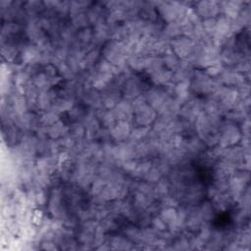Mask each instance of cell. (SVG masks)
I'll return each instance as SVG.
<instances>
[{
    "mask_svg": "<svg viewBox=\"0 0 251 251\" xmlns=\"http://www.w3.org/2000/svg\"><path fill=\"white\" fill-rule=\"evenodd\" d=\"M102 58L114 65L115 67L119 68L120 70H124L125 67H127V53L126 49V45L123 41L108 40L101 49Z\"/></svg>",
    "mask_w": 251,
    "mask_h": 251,
    "instance_id": "cell-1",
    "label": "cell"
},
{
    "mask_svg": "<svg viewBox=\"0 0 251 251\" xmlns=\"http://www.w3.org/2000/svg\"><path fill=\"white\" fill-rule=\"evenodd\" d=\"M220 85L221 83L217 79L211 78L204 73L203 70L199 69H194L189 81L191 92L208 96H210Z\"/></svg>",
    "mask_w": 251,
    "mask_h": 251,
    "instance_id": "cell-2",
    "label": "cell"
},
{
    "mask_svg": "<svg viewBox=\"0 0 251 251\" xmlns=\"http://www.w3.org/2000/svg\"><path fill=\"white\" fill-rule=\"evenodd\" d=\"M152 3L156 7L158 15L167 24L176 22V21L179 22L183 18L188 8L184 6V3H180V2L157 1Z\"/></svg>",
    "mask_w": 251,
    "mask_h": 251,
    "instance_id": "cell-3",
    "label": "cell"
},
{
    "mask_svg": "<svg viewBox=\"0 0 251 251\" xmlns=\"http://www.w3.org/2000/svg\"><path fill=\"white\" fill-rule=\"evenodd\" d=\"M242 137L240 127L237 124L230 121H222L219 126V142L222 148L239 144Z\"/></svg>",
    "mask_w": 251,
    "mask_h": 251,
    "instance_id": "cell-4",
    "label": "cell"
},
{
    "mask_svg": "<svg viewBox=\"0 0 251 251\" xmlns=\"http://www.w3.org/2000/svg\"><path fill=\"white\" fill-rule=\"evenodd\" d=\"M197 44L191 38L180 35L170 41V48L181 61H188L195 53Z\"/></svg>",
    "mask_w": 251,
    "mask_h": 251,
    "instance_id": "cell-5",
    "label": "cell"
},
{
    "mask_svg": "<svg viewBox=\"0 0 251 251\" xmlns=\"http://www.w3.org/2000/svg\"><path fill=\"white\" fill-rule=\"evenodd\" d=\"M157 118V112L147 103L133 106L132 122L135 126H151Z\"/></svg>",
    "mask_w": 251,
    "mask_h": 251,
    "instance_id": "cell-6",
    "label": "cell"
},
{
    "mask_svg": "<svg viewBox=\"0 0 251 251\" xmlns=\"http://www.w3.org/2000/svg\"><path fill=\"white\" fill-rule=\"evenodd\" d=\"M203 110V101L198 97H190L187 99L184 103H182L178 117L181 119L193 123L197 119V117L200 115V113Z\"/></svg>",
    "mask_w": 251,
    "mask_h": 251,
    "instance_id": "cell-7",
    "label": "cell"
},
{
    "mask_svg": "<svg viewBox=\"0 0 251 251\" xmlns=\"http://www.w3.org/2000/svg\"><path fill=\"white\" fill-rule=\"evenodd\" d=\"M216 79L224 86L233 87L236 89L239 88L246 81L245 76L242 74L236 72L235 70L227 68H224V70Z\"/></svg>",
    "mask_w": 251,
    "mask_h": 251,
    "instance_id": "cell-8",
    "label": "cell"
},
{
    "mask_svg": "<svg viewBox=\"0 0 251 251\" xmlns=\"http://www.w3.org/2000/svg\"><path fill=\"white\" fill-rule=\"evenodd\" d=\"M140 94H142V83L140 79L135 75H127L122 86L123 97L128 100H133Z\"/></svg>",
    "mask_w": 251,
    "mask_h": 251,
    "instance_id": "cell-9",
    "label": "cell"
},
{
    "mask_svg": "<svg viewBox=\"0 0 251 251\" xmlns=\"http://www.w3.org/2000/svg\"><path fill=\"white\" fill-rule=\"evenodd\" d=\"M194 10L201 20L217 18L221 14L219 1H199L195 4Z\"/></svg>",
    "mask_w": 251,
    "mask_h": 251,
    "instance_id": "cell-10",
    "label": "cell"
},
{
    "mask_svg": "<svg viewBox=\"0 0 251 251\" xmlns=\"http://www.w3.org/2000/svg\"><path fill=\"white\" fill-rule=\"evenodd\" d=\"M132 126L127 121H118L110 129V138L117 142H123L129 138Z\"/></svg>",
    "mask_w": 251,
    "mask_h": 251,
    "instance_id": "cell-11",
    "label": "cell"
},
{
    "mask_svg": "<svg viewBox=\"0 0 251 251\" xmlns=\"http://www.w3.org/2000/svg\"><path fill=\"white\" fill-rule=\"evenodd\" d=\"M158 215L161 217V219L167 225L168 230L173 231V232H176L180 229L176 208L163 207L159 210Z\"/></svg>",
    "mask_w": 251,
    "mask_h": 251,
    "instance_id": "cell-12",
    "label": "cell"
},
{
    "mask_svg": "<svg viewBox=\"0 0 251 251\" xmlns=\"http://www.w3.org/2000/svg\"><path fill=\"white\" fill-rule=\"evenodd\" d=\"M118 121L132 122L133 117V105L131 100L122 98L120 102L112 109Z\"/></svg>",
    "mask_w": 251,
    "mask_h": 251,
    "instance_id": "cell-13",
    "label": "cell"
},
{
    "mask_svg": "<svg viewBox=\"0 0 251 251\" xmlns=\"http://www.w3.org/2000/svg\"><path fill=\"white\" fill-rule=\"evenodd\" d=\"M244 5L245 3L242 1H222L220 2V12L227 18L235 20Z\"/></svg>",
    "mask_w": 251,
    "mask_h": 251,
    "instance_id": "cell-14",
    "label": "cell"
},
{
    "mask_svg": "<svg viewBox=\"0 0 251 251\" xmlns=\"http://www.w3.org/2000/svg\"><path fill=\"white\" fill-rule=\"evenodd\" d=\"M43 133L50 139L58 140L69 134L70 127H68L61 120L56 122L55 124L48 126L46 127H41Z\"/></svg>",
    "mask_w": 251,
    "mask_h": 251,
    "instance_id": "cell-15",
    "label": "cell"
},
{
    "mask_svg": "<svg viewBox=\"0 0 251 251\" xmlns=\"http://www.w3.org/2000/svg\"><path fill=\"white\" fill-rule=\"evenodd\" d=\"M22 60L23 62H25V64H28L29 66L40 65V60H41L40 49L34 44L25 45L22 51Z\"/></svg>",
    "mask_w": 251,
    "mask_h": 251,
    "instance_id": "cell-16",
    "label": "cell"
},
{
    "mask_svg": "<svg viewBox=\"0 0 251 251\" xmlns=\"http://www.w3.org/2000/svg\"><path fill=\"white\" fill-rule=\"evenodd\" d=\"M194 68L186 61H181L179 67L173 73V82H189Z\"/></svg>",
    "mask_w": 251,
    "mask_h": 251,
    "instance_id": "cell-17",
    "label": "cell"
},
{
    "mask_svg": "<svg viewBox=\"0 0 251 251\" xmlns=\"http://www.w3.org/2000/svg\"><path fill=\"white\" fill-rule=\"evenodd\" d=\"M93 45L99 46L104 45L108 40H110L109 25L106 22L99 23L93 26Z\"/></svg>",
    "mask_w": 251,
    "mask_h": 251,
    "instance_id": "cell-18",
    "label": "cell"
},
{
    "mask_svg": "<svg viewBox=\"0 0 251 251\" xmlns=\"http://www.w3.org/2000/svg\"><path fill=\"white\" fill-rule=\"evenodd\" d=\"M151 56H143V55H133L127 58L126 65L129 70L134 72H141L146 71Z\"/></svg>",
    "mask_w": 251,
    "mask_h": 251,
    "instance_id": "cell-19",
    "label": "cell"
},
{
    "mask_svg": "<svg viewBox=\"0 0 251 251\" xmlns=\"http://www.w3.org/2000/svg\"><path fill=\"white\" fill-rule=\"evenodd\" d=\"M138 18L146 22H155L158 19V12L152 2H141Z\"/></svg>",
    "mask_w": 251,
    "mask_h": 251,
    "instance_id": "cell-20",
    "label": "cell"
},
{
    "mask_svg": "<svg viewBox=\"0 0 251 251\" xmlns=\"http://www.w3.org/2000/svg\"><path fill=\"white\" fill-rule=\"evenodd\" d=\"M107 242L109 243L110 249L114 250H129L133 248V242L127 237L122 235L111 236Z\"/></svg>",
    "mask_w": 251,
    "mask_h": 251,
    "instance_id": "cell-21",
    "label": "cell"
},
{
    "mask_svg": "<svg viewBox=\"0 0 251 251\" xmlns=\"http://www.w3.org/2000/svg\"><path fill=\"white\" fill-rule=\"evenodd\" d=\"M161 35L168 41H171L172 39L182 35L180 24L176 21V22H172L164 25Z\"/></svg>",
    "mask_w": 251,
    "mask_h": 251,
    "instance_id": "cell-22",
    "label": "cell"
},
{
    "mask_svg": "<svg viewBox=\"0 0 251 251\" xmlns=\"http://www.w3.org/2000/svg\"><path fill=\"white\" fill-rule=\"evenodd\" d=\"M174 97L178 100L181 104L191 97V90L189 82H177L175 83L174 87Z\"/></svg>",
    "mask_w": 251,
    "mask_h": 251,
    "instance_id": "cell-23",
    "label": "cell"
},
{
    "mask_svg": "<svg viewBox=\"0 0 251 251\" xmlns=\"http://www.w3.org/2000/svg\"><path fill=\"white\" fill-rule=\"evenodd\" d=\"M96 116L101 124V126L106 129H110L118 122V120L114 114V111L112 109L111 110L102 109L99 111V114Z\"/></svg>",
    "mask_w": 251,
    "mask_h": 251,
    "instance_id": "cell-24",
    "label": "cell"
},
{
    "mask_svg": "<svg viewBox=\"0 0 251 251\" xmlns=\"http://www.w3.org/2000/svg\"><path fill=\"white\" fill-rule=\"evenodd\" d=\"M161 57H162L163 64H164L165 68L173 73L179 67V65L181 63V60L171 50V48L169 51H167Z\"/></svg>",
    "mask_w": 251,
    "mask_h": 251,
    "instance_id": "cell-25",
    "label": "cell"
},
{
    "mask_svg": "<svg viewBox=\"0 0 251 251\" xmlns=\"http://www.w3.org/2000/svg\"><path fill=\"white\" fill-rule=\"evenodd\" d=\"M70 23L77 30L88 27V25L90 24L86 12L71 14L70 15Z\"/></svg>",
    "mask_w": 251,
    "mask_h": 251,
    "instance_id": "cell-26",
    "label": "cell"
},
{
    "mask_svg": "<svg viewBox=\"0 0 251 251\" xmlns=\"http://www.w3.org/2000/svg\"><path fill=\"white\" fill-rule=\"evenodd\" d=\"M100 55H101V50L96 48V47L88 50L85 53L84 58H83L84 70H88V69L93 68L98 63V61L101 59Z\"/></svg>",
    "mask_w": 251,
    "mask_h": 251,
    "instance_id": "cell-27",
    "label": "cell"
},
{
    "mask_svg": "<svg viewBox=\"0 0 251 251\" xmlns=\"http://www.w3.org/2000/svg\"><path fill=\"white\" fill-rule=\"evenodd\" d=\"M151 130V126H135L132 127L130 135H129V140L138 143L143 140H145Z\"/></svg>",
    "mask_w": 251,
    "mask_h": 251,
    "instance_id": "cell-28",
    "label": "cell"
},
{
    "mask_svg": "<svg viewBox=\"0 0 251 251\" xmlns=\"http://www.w3.org/2000/svg\"><path fill=\"white\" fill-rule=\"evenodd\" d=\"M21 31V25L19 23L17 22H12L9 21L6 24H4L2 25V38L6 37L7 39L10 37H14L15 35H17L19 32Z\"/></svg>",
    "mask_w": 251,
    "mask_h": 251,
    "instance_id": "cell-29",
    "label": "cell"
},
{
    "mask_svg": "<svg viewBox=\"0 0 251 251\" xmlns=\"http://www.w3.org/2000/svg\"><path fill=\"white\" fill-rule=\"evenodd\" d=\"M18 49L15 43L2 41V56L7 60V62H12L17 57Z\"/></svg>",
    "mask_w": 251,
    "mask_h": 251,
    "instance_id": "cell-30",
    "label": "cell"
},
{
    "mask_svg": "<svg viewBox=\"0 0 251 251\" xmlns=\"http://www.w3.org/2000/svg\"><path fill=\"white\" fill-rule=\"evenodd\" d=\"M31 223L35 226H39L43 221V213L39 209H34L33 212H31V217H30Z\"/></svg>",
    "mask_w": 251,
    "mask_h": 251,
    "instance_id": "cell-31",
    "label": "cell"
}]
</instances>
